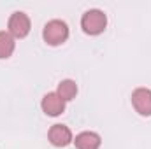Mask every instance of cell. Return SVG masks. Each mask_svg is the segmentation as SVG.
Here are the masks:
<instances>
[{
    "label": "cell",
    "instance_id": "obj_1",
    "mask_svg": "<svg viewBox=\"0 0 151 149\" xmlns=\"http://www.w3.org/2000/svg\"><path fill=\"white\" fill-rule=\"evenodd\" d=\"M107 27V16L100 9H90L81 18V28L88 35H99Z\"/></svg>",
    "mask_w": 151,
    "mask_h": 149
},
{
    "label": "cell",
    "instance_id": "obj_2",
    "mask_svg": "<svg viewBox=\"0 0 151 149\" xmlns=\"http://www.w3.org/2000/svg\"><path fill=\"white\" fill-rule=\"evenodd\" d=\"M42 37L44 42L49 46H60L69 39V27L62 19H51L44 25Z\"/></svg>",
    "mask_w": 151,
    "mask_h": 149
},
{
    "label": "cell",
    "instance_id": "obj_3",
    "mask_svg": "<svg viewBox=\"0 0 151 149\" xmlns=\"http://www.w3.org/2000/svg\"><path fill=\"white\" fill-rule=\"evenodd\" d=\"M7 28H9V34L14 39H23L30 34L32 23H30V18H28L25 12L16 11V12L11 14L9 23H7Z\"/></svg>",
    "mask_w": 151,
    "mask_h": 149
},
{
    "label": "cell",
    "instance_id": "obj_4",
    "mask_svg": "<svg viewBox=\"0 0 151 149\" xmlns=\"http://www.w3.org/2000/svg\"><path fill=\"white\" fill-rule=\"evenodd\" d=\"M47 139H49V142H51L53 146H56V148H65V146H69L70 142H74L72 132H70V128L65 126V125H53V126L49 128V132H47Z\"/></svg>",
    "mask_w": 151,
    "mask_h": 149
},
{
    "label": "cell",
    "instance_id": "obj_5",
    "mask_svg": "<svg viewBox=\"0 0 151 149\" xmlns=\"http://www.w3.org/2000/svg\"><path fill=\"white\" fill-rule=\"evenodd\" d=\"M132 105L141 116H151V90L137 88L132 93Z\"/></svg>",
    "mask_w": 151,
    "mask_h": 149
},
{
    "label": "cell",
    "instance_id": "obj_6",
    "mask_svg": "<svg viewBox=\"0 0 151 149\" xmlns=\"http://www.w3.org/2000/svg\"><path fill=\"white\" fill-rule=\"evenodd\" d=\"M40 107H42V111L46 112L47 116L55 117V116H60L62 112L65 111V100L58 93H47V95H44Z\"/></svg>",
    "mask_w": 151,
    "mask_h": 149
},
{
    "label": "cell",
    "instance_id": "obj_7",
    "mask_svg": "<svg viewBox=\"0 0 151 149\" xmlns=\"http://www.w3.org/2000/svg\"><path fill=\"white\" fill-rule=\"evenodd\" d=\"M74 144L77 149H99L102 144V139L95 132H81L79 135H76Z\"/></svg>",
    "mask_w": 151,
    "mask_h": 149
},
{
    "label": "cell",
    "instance_id": "obj_8",
    "mask_svg": "<svg viewBox=\"0 0 151 149\" xmlns=\"http://www.w3.org/2000/svg\"><path fill=\"white\" fill-rule=\"evenodd\" d=\"M14 47H16L14 37L9 32H0V60L11 58L14 53Z\"/></svg>",
    "mask_w": 151,
    "mask_h": 149
},
{
    "label": "cell",
    "instance_id": "obj_9",
    "mask_svg": "<svg viewBox=\"0 0 151 149\" xmlns=\"http://www.w3.org/2000/svg\"><path fill=\"white\" fill-rule=\"evenodd\" d=\"M56 93H58L65 102H69V100L76 98V95H77V84H76V81H72V79H65V81H62V82L58 84Z\"/></svg>",
    "mask_w": 151,
    "mask_h": 149
}]
</instances>
